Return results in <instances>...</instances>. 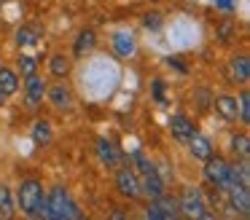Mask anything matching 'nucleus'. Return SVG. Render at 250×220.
<instances>
[{
  "label": "nucleus",
  "instance_id": "obj_1",
  "mask_svg": "<svg viewBox=\"0 0 250 220\" xmlns=\"http://www.w3.org/2000/svg\"><path fill=\"white\" fill-rule=\"evenodd\" d=\"M46 204H49V220H76L78 218L76 201H73V196L62 185L51 188Z\"/></svg>",
  "mask_w": 250,
  "mask_h": 220
},
{
  "label": "nucleus",
  "instance_id": "obj_2",
  "mask_svg": "<svg viewBox=\"0 0 250 220\" xmlns=\"http://www.w3.org/2000/svg\"><path fill=\"white\" fill-rule=\"evenodd\" d=\"M41 199H43V185H41L35 177H27V180L19 182L17 201H19V209H22L27 218H35V207H38Z\"/></svg>",
  "mask_w": 250,
  "mask_h": 220
},
{
  "label": "nucleus",
  "instance_id": "obj_3",
  "mask_svg": "<svg viewBox=\"0 0 250 220\" xmlns=\"http://www.w3.org/2000/svg\"><path fill=\"white\" fill-rule=\"evenodd\" d=\"M205 212H207V207H205V199H202L199 188L183 191V196H180V201H178V215L180 218L183 220H199Z\"/></svg>",
  "mask_w": 250,
  "mask_h": 220
},
{
  "label": "nucleus",
  "instance_id": "obj_4",
  "mask_svg": "<svg viewBox=\"0 0 250 220\" xmlns=\"http://www.w3.org/2000/svg\"><path fill=\"white\" fill-rule=\"evenodd\" d=\"M229 169H231V166H229L223 159H218V156H210V159L205 161V177L212 182V185H218V188H226Z\"/></svg>",
  "mask_w": 250,
  "mask_h": 220
},
{
  "label": "nucleus",
  "instance_id": "obj_5",
  "mask_svg": "<svg viewBox=\"0 0 250 220\" xmlns=\"http://www.w3.org/2000/svg\"><path fill=\"white\" fill-rule=\"evenodd\" d=\"M116 185H119L121 196L126 199H137L140 196V180H137V175L126 166V169H119V175H116Z\"/></svg>",
  "mask_w": 250,
  "mask_h": 220
},
{
  "label": "nucleus",
  "instance_id": "obj_6",
  "mask_svg": "<svg viewBox=\"0 0 250 220\" xmlns=\"http://www.w3.org/2000/svg\"><path fill=\"white\" fill-rule=\"evenodd\" d=\"M43 94H46L43 78H38V73L30 75L27 83H24V102H27V107H38L43 102Z\"/></svg>",
  "mask_w": 250,
  "mask_h": 220
},
{
  "label": "nucleus",
  "instance_id": "obj_7",
  "mask_svg": "<svg viewBox=\"0 0 250 220\" xmlns=\"http://www.w3.org/2000/svg\"><path fill=\"white\" fill-rule=\"evenodd\" d=\"M226 191H229V199H231V207L237 209L239 215H248L250 212V193L245 185L239 182H226Z\"/></svg>",
  "mask_w": 250,
  "mask_h": 220
},
{
  "label": "nucleus",
  "instance_id": "obj_8",
  "mask_svg": "<svg viewBox=\"0 0 250 220\" xmlns=\"http://www.w3.org/2000/svg\"><path fill=\"white\" fill-rule=\"evenodd\" d=\"M140 193H148L151 199H159L164 193V180L159 177V172H148V175H143L140 180Z\"/></svg>",
  "mask_w": 250,
  "mask_h": 220
},
{
  "label": "nucleus",
  "instance_id": "obj_9",
  "mask_svg": "<svg viewBox=\"0 0 250 220\" xmlns=\"http://www.w3.org/2000/svg\"><path fill=\"white\" fill-rule=\"evenodd\" d=\"M113 51L119 54V57H132V54L137 51V43H135V35L132 32H116L113 35Z\"/></svg>",
  "mask_w": 250,
  "mask_h": 220
},
{
  "label": "nucleus",
  "instance_id": "obj_10",
  "mask_svg": "<svg viewBox=\"0 0 250 220\" xmlns=\"http://www.w3.org/2000/svg\"><path fill=\"white\" fill-rule=\"evenodd\" d=\"M169 129H172V134L178 140H183V142H188V140L196 134L194 123H191L186 116H172V118H169Z\"/></svg>",
  "mask_w": 250,
  "mask_h": 220
},
{
  "label": "nucleus",
  "instance_id": "obj_11",
  "mask_svg": "<svg viewBox=\"0 0 250 220\" xmlns=\"http://www.w3.org/2000/svg\"><path fill=\"white\" fill-rule=\"evenodd\" d=\"M188 150H191V156H194V159H202V161H207V159L212 156L210 140L202 137V134H194V137L188 140Z\"/></svg>",
  "mask_w": 250,
  "mask_h": 220
},
{
  "label": "nucleus",
  "instance_id": "obj_12",
  "mask_svg": "<svg viewBox=\"0 0 250 220\" xmlns=\"http://www.w3.org/2000/svg\"><path fill=\"white\" fill-rule=\"evenodd\" d=\"M49 102L54 107H60V110H65V107L73 105V94L62 83H57V86H51V89H49Z\"/></svg>",
  "mask_w": 250,
  "mask_h": 220
},
{
  "label": "nucleus",
  "instance_id": "obj_13",
  "mask_svg": "<svg viewBox=\"0 0 250 220\" xmlns=\"http://www.w3.org/2000/svg\"><path fill=\"white\" fill-rule=\"evenodd\" d=\"M0 91H6V97L19 91V75L8 67H0Z\"/></svg>",
  "mask_w": 250,
  "mask_h": 220
},
{
  "label": "nucleus",
  "instance_id": "obj_14",
  "mask_svg": "<svg viewBox=\"0 0 250 220\" xmlns=\"http://www.w3.org/2000/svg\"><path fill=\"white\" fill-rule=\"evenodd\" d=\"M229 70H231V75L242 83V80H248L250 78V62H248V57H234L231 62H229Z\"/></svg>",
  "mask_w": 250,
  "mask_h": 220
},
{
  "label": "nucleus",
  "instance_id": "obj_15",
  "mask_svg": "<svg viewBox=\"0 0 250 220\" xmlns=\"http://www.w3.org/2000/svg\"><path fill=\"white\" fill-rule=\"evenodd\" d=\"M97 153H100V161L108 166L119 164V153H116L113 142H108V140H97Z\"/></svg>",
  "mask_w": 250,
  "mask_h": 220
},
{
  "label": "nucleus",
  "instance_id": "obj_16",
  "mask_svg": "<svg viewBox=\"0 0 250 220\" xmlns=\"http://www.w3.org/2000/svg\"><path fill=\"white\" fill-rule=\"evenodd\" d=\"M94 43H97V35H94V30H83L81 35H78V40H76V54H78V57L89 54V51L94 48Z\"/></svg>",
  "mask_w": 250,
  "mask_h": 220
},
{
  "label": "nucleus",
  "instance_id": "obj_17",
  "mask_svg": "<svg viewBox=\"0 0 250 220\" xmlns=\"http://www.w3.org/2000/svg\"><path fill=\"white\" fill-rule=\"evenodd\" d=\"M49 70L51 75H57V78H65L67 73H70V59L65 57V54H54L49 62Z\"/></svg>",
  "mask_w": 250,
  "mask_h": 220
},
{
  "label": "nucleus",
  "instance_id": "obj_18",
  "mask_svg": "<svg viewBox=\"0 0 250 220\" xmlns=\"http://www.w3.org/2000/svg\"><path fill=\"white\" fill-rule=\"evenodd\" d=\"M215 110L221 113L223 118H237V100L234 97H218L215 100Z\"/></svg>",
  "mask_w": 250,
  "mask_h": 220
},
{
  "label": "nucleus",
  "instance_id": "obj_19",
  "mask_svg": "<svg viewBox=\"0 0 250 220\" xmlns=\"http://www.w3.org/2000/svg\"><path fill=\"white\" fill-rule=\"evenodd\" d=\"M33 140L35 142H51V123L49 121H35Z\"/></svg>",
  "mask_w": 250,
  "mask_h": 220
},
{
  "label": "nucleus",
  "instance_id": "obj_20",
  "mask_svg": "<svg viewBox=\"0 0 250 220\" xmlns=\"http://www.w3.org/2000/svg\"><path fill=\"white\" fill-rule=\"evenodd\" d=\"M14 212V196L8 191V185H0V215H11Z\"/></svg>",
  "mask_w": 250,
  "mask_h": 220
},
{
  "label": "nucleus",
  "instance_id": "obj_21",
  "mask_svg": "<svg viewBox=\"0 0 250 220\" xmlns=\"http://www.w3.org/2000/svg\"><path fill=\"white\" fill-rule=\"evenodd\" d=\"M231 150H234V153H239L242 159H248V153H250V140H248V134H237V137L231 140Z\"/></svg>",
  "mask_w": 250,
  "mask_h": 220
},
{
  "label": "nucleus",
  "instance_id": "obj_22",
  "mask_svg": "<svg viewBox=\"0 0 250 220\" xmlns=\"http://www.w3.org/2000/svg\"><path fill=\"white\" fill-rule=\"evenodd\" d=\"M237 116L242 118V123H248V121H250V94H248V91H242V94H239Z\"/></svg>",
  "mask_w": 250,
  "mask_h": 220
},
{
  "label": "nucleus",
  "instance_id": "obj_23",
  "mask_svg": "<svg viewBox=\"0 0 250 220\" xmlns=\"http://www.w3.org/2000/svg\"><path fill=\"white\" fill-rule=\"evenodd\" d=\"M19 73H22V78H30V75L38 73V64H35L33 57H22L19 59Z\"/></svg>",
  "mask_w": 250,
  "mask_h": 220
},
{
  "label": "nucleus",
  "instance_id": "obj_24",
  "mask_svg": "<svg viewBox=\"0 0 250 220\" xmlns=\"http://www.w3.org/2000/svg\"><path fill=\"white\" fill-rule=\"evenodd\" d=\"M17 43H19V46H33V43H35V32L27 30V27H22V30L17 32Z\"/></svg>",
  "mask_w": 250,
  "mask_h": 220
},
{
  "label": "nucleus",
  "instance_id": "obj_25",
  "mask_svg": "<svg viewBox=\"0 0 250 220\" xmlns=\"http://www.w3.org/2000/svg\"><path fill=\"white\" fill-rule=\"evenodd\" d=\"M135 164H137V172H140V175H148V172H153V164H151V161H148L143 153L135 156Z\"/></svg>",
  "mask_w": 250,
  "mask_h": 220
},
{
  "label": "nucleus",
  "instance_id": "obj_26",
  "mask_svg": "<svg viewBox=\"0 0 250 220\" xmlns=\"http://www.w3.org/2000/svg\"><path fill=\"white\" fill-rule=\"evenodd\" d=\"M143 220H167V215H164L162 209L156 207V204H151V207L143 212Z\"/></svg>",
  "mask_w": 250,
  "mask_h": 220
},
{
  "label": "nucleus",
  "instance_id": "obj_27",
  "mask_svg": "<svg viewBox=\"0 0 250 220\" xmlns=\"http://www.w3.org/2000/svg\"><path fill=\"white\" fill-rule=\"evenodd\" d=\"M143 24H146L148 30H159V27H162V16H159V14H146Z\"/></svg>",
  "mask_w": 250,
  "mask_h": 220
},
{
  "label": "nucleus",
  "instance_id": "obj_28",
  "mask_svg": "<svg viewBox=\"0 0 250 220\" xmlns=\"http://www.w3.org/2000/svg\"><path fill=\"white\" fill-rule=\"evenodd\" d=\"M218 3V8H223V11H231L234 5H237V0H215Z\"/></svg>",
  "mask_w": 250,
  "mask_h": 220
},
{
  "label": "nucleus",
  "instance_id": "obj_29",
  "mask_svg": "<svg viewBox=\"0 0 250 220\" xmlns=\"http://www.w3.org/2000/svg\"><path fill=\"white\" fill-rule=\"evenodd\" d=\"M110 220H129V218H126L121 209H113V212H110Z\"/></svg>",
  "mask_w": 250,
  "mask_h": 220
},
{
  "label": "nucleus",
  "instance_id": "obj_30",
  "mask_svg": "<svg viewBox=\"0 0 250 220\" xmlns=\"http://www.w3.org/2000/svg\"><path fill=\"white\" fill-rule=\"evenodd\" d=\"M199 220H215V215H212V212H205V215H202Z\"/></svg>",
  "mask_w": 250,
  "mask_h": 220
},
{
  "label": "nucleus",
  "instance_id": "obj_31",
  "mask_svg": "<svg viewBox=\"0 0 250 220\" xmlns=\"http://www.w3.org/2000/svg\"><path fill=\"white\" fill-rule=\"evenodd\" d=\"M6 100H8V97H6V91H0V107L6 105Z\"/></svg>",
  "mask_w": 250,
  "mask_h": 220
}]
</instances>
